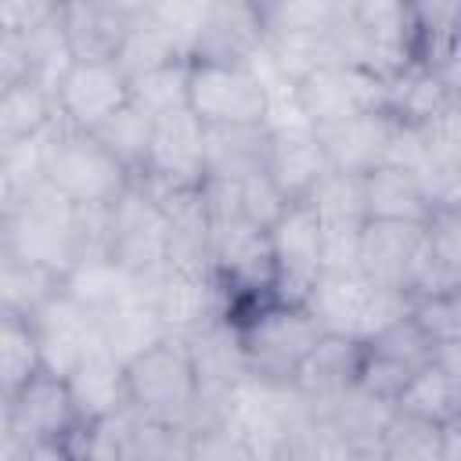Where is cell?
<instances>
[{"mask_svg": "<svg viewBox=\"0 0 461 461\" xmlns=\"http://www.w3.org/2000/svg\"><path fill=\"white\" fill-rule=\"evenodd\" d=\"M411 173L418 176L432 212L436 209H461V158H450V155L432 151L425 144V151L411 166Z\"/></svg>", "mask_w": 461, "mask_h": 461, "instance_id": "45", "label": "cell"}, {"mask_svg": "<svg viewBox=\"0 0 461 461\" xmlns=\"http://www.w3.org/2000/svg\"><path fill=\"white\" fill-rule=\"evenodd\" d=\"M306 310L324 331L364 342L385 324L411 313V295L371 281L364 270H324L306 295Z\"/></svg>", "mask_w": 461, "mask_h": 461, "instance_id": "3", "label": "cell"}, {"mask_svg": "<svg viewBox=\"0 0 461 461\" xmlns=\"http://www.w3.org/2000/svg\"><path fill=\"white\" fill-rule=\"evenodd\" d=\"M40 371H43V357L29 317L0 310V396L18 393Z\"/></svg>", "mask_w": 461, "mask_h": 461, "instance_id": "36", "label": "cell"}, {"mask_svg": "<svg viewBox=\"0 0 461 461\" xmlns=\"http://www.w3.org/2000/svg\"><path fill=\"white\" fill-rule=\"evenodd\" d=\"M47 184L72 202H115L130 184V169L90 130L61 119L50 144Z\"/></svg>", "mask_w": 461, "mask_h": 461, "instance_id": "7", "label": "cell"}, {"mask_svg": "<svg viewBox=\"0 0 461 461\" xmlns=\"http://www.w3.org/2000/svg\"><path fill=\"white\" fill-rule=\"evenodd\" d=\"M61 25L76 61H115L133 18L108 0H65Z\"/></svg>", "mask_w": 461, "mask_h": 461, "instance_id": "23", "label": "cell"}, {"mask_svg": "<svg viewBox=\"0 0 461 461\" xmlns=\"http://www.w3.org/2000/svg\"><path fill=\"white\" fill-rule=\"evenodd\" d=\"M360 346H364L360 339L324 331L317 339V346L310 349V357L299 364L292 382L313 400H328V396L349 389L360 375Z\"/></svg>", "mask_w": 461, "mask_h": 461, "instance_id": "28", "label": "cell"}, {"mask_svg": "<svg viewBox=\"0 0 461 461\" xmlns=\"http://www.w3.org/2000/svg\"><path fill=\"white\" fill-rule=\"evenodd\" d=\"M252 4H259V7H263V4H267V0H252Z\"/></svg>", "mask_w": 461, "mask_h": 461, "instance_id": "54", "label": "cell"}, {"mask_svg": "<svg viewBox=\"0 0 461 461\" xmlns=\"http://www.w3.org/2000/svg\"><path fill=\"white\" fill-rule=\"evenodd\" d=\"M382 457L385 461H443V425L396 407L382 436Z\"/></svg>", "mask_w": 461, "mask_h": 461, "instance_id": "38", "label": "cell"}, {"mask_svg": "<svg viewBox=\"0 0 461 461\" xmlns=\"http://www.w3.org/2000/svg\"><path fill=\"white\" fill-rule=\"evenodd\" d=\"M137 295L155 306L166 331L176 339H187L216 317H230L227 288L220 285L216 270L205 267L162 263L148 274H137Z\"/></svg>", "mask_w": 461, "mask_h": 461, "instance_id": "6", "label": "cell"}, {"mask_svg": "<svg viewBox=\"0 0 461 461\" xmlns=\"http://www.w3.org/2000/svg\"><path fill=\"white\" fill-rule=\"evenodd\" d=\"M230 317L238 324L249 371L274 382H292L299 364L324 335V328L306 310V303H288V299H263Z\"/></svg>", "mask_w": 461, "mask_h": 461, "instance_id": "2", "label": "cell"}, {"mask_svg": "<svg viewBox=\"0 0 461 461\" xmlns=\"http://www.w3.org/2000/svg\"><path fill=\"white\" fill-rule=\"evenodd\" d=\"M29 79V61H25V43L18 32H0V86Z\"/></svg>", "mask_w": 461, "mask_h": 461, "instance_id": "51", "label": "cell"}, {"mask_svg": "<svg viewBox=\"0 0 461 461\" xmlns=\"http://www.w3.org/2000/svg\"><path fill=\"white\" fill-rule=\"evenodd\" d=\"M65 0H0V32H32L61 18Z\"/></svg>", "mask_w": 461, "mask_h": 461, "instance_id": "50", "label": "cell"}, {"mask_svg": "<svg viewBox=\"0 0 461 461\" xmlns=\"http://www.w3.org/2000/svg\"><path fill=\"white\" fill-rule=\"evenodd\" d=\"M209 7H212V0H155L148 18H155L166 29V36L191 58V47L205 25Z\"/></svg>", "mask_w": 461, "mask_h": 461, "instance_id": "48", "label": "cell"}, {"mask_svg": "<svg viewBox=\"0 0 461 461\" xmlns=\"http://www.w3.org/2000/svg\"><path fill=\"white\" fill-rule=\"evenodd\" d=\"M267 43L263 7L252 0H212L205 25L191 47V61L212 65H249Z\"/></svg>", "mask_w": 461, "mask_h": 461, "instance_id": "15", "label": "cell"}, {"mask_svg": "<svg viewBox=\"0 0 461 461\" xmlns=\"http://www.w3.org/2000/svg\"><path fill=\"white\" fill-rule=\"evenodd\" d=\"M267 50L277 61V68L295 83L324 65H339L335 47H331V29H324V32H267Z\"/></svg>", "mask_w": 461, "mask_h": 461, "instance_id": "39", "label": "cell"}, {"mask_svg": "<svg viewBox=\"0 0 461 461\" xmlns=\"http://www.w3.org/2000/svg\"><path fill=\"white\" fill-rule=\"evenodd\" d=\"M270 249H274V263H277L274 295L288 299V303H306L310 288L324 274V234H321V220L306 198L288 202V209L274 220Z\"/></svg>", "mask_w": 461, "mask_h": 461, "instance_id": "10", "label": "cell"}, {"mask_svg": "<svg viewBox=\"0 0 461 461\" xmlns=\"http://www.w3.org/2000/svg\"><path fill=\"white\" fill-rule=\"evenodd\" d=\"M267 32H324L349 18L339 0H267Z\"/></svg>", "mask_w": 461, "mask_h": 461, "instance_id": "43", "label": "cell"}, {"mask_svg": "<svg viewBox=\"0 0 461 461\" xmlns=\"http://www.w3.org/2000/svg\"><path fill=\"white\" fill-rule=\"evenodd\" d=\"M270 130L263 122L205 126V180H241L267 169Z\"/></svg>", "mask_w": 461, "mask_h": 461, "instance_id": "24", "label": "cell"}, {"mask_svg": "<svg viewBox=\"0 0 461 461\" xmlns=\"http://www.w3.org/2000/svg\"><path fill=\"white\" fill-rule=\"evenodd\" d=\"M108 4H115V7H119L122 14H130V18H140V14L151 11L155 0H108Z\"/></svg>", "mask_w": 461, "mask_h": 461, "instance_id": "53", "label": "cell"}, {"mask_svg": "<svg viewBox=\"0 0 461 461\" xmlns=\"http://www.w3.org/2000/svg\"><path fill=\"white\" fill-rule=\"evenodd\" d=\"M112 212H115L112 259H119L130 274H148V270L169 263L162 202L144 180L130 176L126 191L112 202Z\"/></svg>", "mask_w": 461, "mask_h": 461, "instance_id": "12", "label": "cell"}, {"mask_svg": "<svg viewBox=\"0 0 461 461\" xmlns=\"http://www.w3.org/2000/svg\"><path fill=\"white\" fill-rule=\"evenodd\" d=\"M126 382H130V403L140 414L166 421V425H187L198 403V393H202L187 342L176 335L133 357L126 364Z\"/></svg>", "mask_w": 461, "mask_h": 461, "instance_id": "5", "label": "cell"}, {"mask_svg": "<svg viewBox=\"0 0 461 461\" xmlns=\"http://www.w3.org/2000/svg\"><path fill=\"white\" fill-rule=\"evenodd\" d=\"M432 360H436V342L425 335V328L411 313H403L400 321L364 339L357 382L385 400H396L407 389V382Z\"/></svg>", "mask_w": 461, "mask_h": 461, "instance_id": "9", "label": "cell"}, {"mask_svg": "<svg viewBox=\"0 0 461 461\" xmlns=\"http://www.w3.org/2000/svg\"><path fill=\"white\" fill-rule=\"evenodd\" d=\"M176 58H187V54L166 36V29L155 18L140 14V18H133V25L126 32V40L115 54V65L133 79V76H144V72H151L158 65H169Z\"/></svg>", "mask_w": 461, "mask_h": 461, "instance_id": "40", "label": "cell"}, {"mask_svg": "<svg viewBox=\"0 0 461 461\" xmlns=\"http://www.w3.org/2000/svg\"><path fill=\"white\" fill-rule=\"evenodd\" d=\"M83 414L61 375L40 371L18 393L0 396V461L68 457Z\"/></svg>", "mask_w": 461, "mask_h": 461, "instance_id": "1", "label": "cell"}, {"mask_svg": "<svg viewBox=\"0 0 461 461\" xmlns=\"http://www.w3.org/2000/svg\"><path fill=\"white\" fill-rule=\"evenodd\" d=\"M54 94L68 126L94 130L130 101V76L115 61H76Z\"/></svg>", "mask_w": 461, "mask_h": 461, "instance_id": "14", "label": "cell"}, {"mask_svg": "<svg viewBox=\"0 0 461 461\" xmlns=\"http://www.w3.org/2000/svg\"><path fill=\"white\" fill-rule=\"evenodd\" d=\"M94 324H97L104 346H108L115 357H122L126 364H130L133 357L148 353L151 346H158L162 339H169L162 317H158L155 306L144 303V299H130V303H122L119 310L97 317Z\"/></svg>", "mask_w": 461, "mask_h": 461, "instance_id": "31", "label": "cell"}, {"mask_svg": "<svg viewBox=\"0 0 461 461\" xmlns=\"http://www.w3.org/2000/svg\"><path fill=\"white\" fill-rule=\"evenodd\" d=\"M151 130H155V119L148 112H140L133 101H126L119 112H112L101 126H94L90 133L133 173L144 169L148 162V148H151Z\"/></svg>", "mask_w": 461, "mask_h": 461, "instance_id": "37", "label": "cell"}, {"mask_svg": "<svg viewBox=\"0 0 461 461\" xmlns=\"http://www.w3.org/2000/svg\"><path fill=\"white\" fill-rule=\"evenodd\" d=\"M133 176L158 194L205 184V122L194 115V108L155 119L148 162Z\"/></svg>", "mask_w": 461, "mask_h": 461, "instance_id": "8", "label": "cell"}, {"mask_svg": "<svg viewBox=\"0 0 461 461\" xmlns=\"http://www.w3.org/2000/svg\"><path fill=\"white\" fill-rule=\"evenodd\" d=\"M36 342H40V357H43V371H54L61 378H68V371L79 364V357L86 353V346L97 335L94 317L61 288L50 303H43L32 317H29Z\"/></svg>", "mask_w": 461, "mask_h": 461, "instance_id": "16", "label": "cell"}, {"mask_svg": "<svg viewBox=\"0 0 461 461\" xmlns=\"http://www.w3.org/2000/svg\"><path fill=\"white\" fill-rule=\"evenodd\" d=\"M310 209L321 220V230H360L367 223L364 209V173L328 169L317 187L306 194Z\"/></svg>", "mask_w": 461, "mask_h": 461, "instance_id": "33", "label": "cell"}, {"mask_svg": "<svg viewBox=\"0 0 461 461\" xmlns=\"http://www.w3.org/2000/svg\"><path fill=\"white\" fill-rule=\"evenodd\" d=\"M364 209L367 220H389V223H429L432 205L418 184V176L407 166L382 162L371 173H364Z\"/></svg>", "mask_w": 461, "mask_h": 461, "instance_id": "26", "label": "cell"}, {"mask_svg": "<svg viewBox=\"0 0 461 461\" xmlns=\"http://www.w3.org/2000/svg\"><path fill=\"white\" fill-rule=\"evenodd\" d=\"M130 101L151 119L191 108V58H176L130 79Z\"/></svg>", "mask_w": 461, "mask_h": 461, "instance_id": "35", "label": "cell"}, {"mask_svg": "<svg viewBox=\"0 0 461 461\" xmlns=\"http://www.w3.org/2000/svg\"><path fill=\"white\" fill-rule=\"evenodd\" d=\"M396 407L414 411V414H421V418L443 425V421H450V418L461 411V389H457L454 378L432 360L429 367H421V371L407 382V389L396 396Z\"/></svg>", "mask_w": 461, "mask_h": 461, "instance_id": "41", "label": "cell"}, {"mask_svg": "<svg viewBox=\"0 0 461 461\" xmlns=\"http://www.w3.org/2000/svg\"><path fill=\"white\" fill-rule=\"evenodd\" d=\"M61 119L58 94L36 79H22L11 86H0V140L29 137Z\"/></svg>", "mask_w": 461, "mask_h": 461, "instance_id": "34", "label": "cell"}, {"mask_svg": "<svg viewBox=\"0 0 461 461\" xmlns=\"http://www.w3.org/2000/svg\"><path fill=\"white\" fill-rule=\"evenodd\" d=\"M436 267L447 281H461V209H436L425 223Z\"/></svg>", "mask_w": 461, "mask_h": 461, "instance_id": "49", "label": "cell"}, {"mask_svg": "<svg viewBox=\"0 0 461 461\" xmlns=\"http://www.w3.org/2000/svg\"><path fill=\"white\" fill-rule=\"evenodd\" d=\"M234 194H238V209L252 220V223H259V227H274V220L288 209V194L277 187V180L267 173V169H259V173H249V176H241V180H234Z\"/></svg>", "mask_w": 461, "mask_h": 461, "instance_id": "47", "label": "cell"}, {"mask_svg": "<svg viewBox=\"0 0 461 461\" xmlns=\"http://www.w3.org/2000/svg\"><path fill=\"white\" fill-rule=\"evenodd\" d=\"M411 317L425 328V335L436 346L457 342L461 339V281L447 285V288H436V292H425V295H414L411 299Z\"/></svg>", "mask_w": 461, "mask_h": 461, "instance_id": "44", "label": "cell"}, {"mask_svg": "<svg viewBox=\"0 0 461 461\" xmlns=\"http://www.w3.org/2000/svg\"><path fill=\"white\" fill-rule=\"evenodd\" d=\"M461 40V0H411V54L439 65Z\"/></svg>", "mask_w": 461, "mask_h": 461, "instance_id": "32", "label": "cell"}, {"mask_svg": "<svg viewBox=\"0 0 461 461\" xmlns=\"http://www.w3.org/2000/svg\"><path fill=\"white\" fill-rule=\"evenodd\" d=\"M454 101L457 97L450 94V86L443 83V76L432 65L407 61L400 72H393L385 79V104H382V112H389L396 122L425 126V122H432Z\"/></svg>", "mask_w": 461, "mask_h": 461, "instance_id": "25", "label": "cell"}, {"mask_svg": "<svg viewBox=\"0 0 461 461\" xmlns=\"http://www.w3.org/2000/svg\"><path fill=\"white\" fill-rule=\"evenodd\" d=\"M58 122L40 133H29V137L0 140V205H11L47 184V162H50V144H54Z\"/></svg>", "mask_w": 461, "mask_h": 461, "instance_id": "29", "label": "cell"}, {"mask_svg": "<svg viewBox=\"0 0 461 461\" xmlns=\"http://www.w3.org/2000/svg\"><path fill=\"white\" fill-rule=\"evenodd\" d=\"M313 403L349 443L353 457H382V436L396 411V400H385V396L364 389L360 382H353L349 389H342L328 400H313Z\"/></svg>", "mask_w": 461, "mask_h": 461, "instance_id": "20", "label": "cell"}, {"mask_svg": "<svg viewBox=\"0 0 461 461\" xmlns=\"http://www.w3.org/2000/svg\"><path fill=\"white\" fill-rule=\"evenodd\" d=\"M443 461H461V411L443 421Z\"/></svg>", "mask_w": 461, "mask_h": 461, "instance_id": "52", "label": "cell"}, {"mask_svg": "<svg viewBox=\"0 0 461 461\" xmlns=\"http://www.w3.org/2000/svg\"><path fill=\"white\" fill-rule=\"evenodd\" d=\"M328 169H331V162H328V151H324V144H321L317 126L270 130L267 173L277 180V187H281L292 202L306 198Z\"/></svg>", "mask_w": 461, "mask_h": 461, "instance_id": "21", "label": "cell"}, {"mask_svg": "<svg viewBox=\"0 0 461 461\" xmlns=\"http://www.w3.org/2000/svg\"><path fill=\"white\" fill-rule=\"evenodd\" d=\"M112 234H115L112 202H76V212H72L76 263H79V259L112 256Z\"/></svg>", "mask_w": 461, "mask_h": 461, "instance_id": "46", "label": "cell"}, {"mask_svg": "<svg viewBox=\"0 0 461 461\" xmlns=\"http://www.w3.org/2000/svg\"><path fill=\"white\" fill-rule=\"evenodd\" d=\"M72 212H76V202L50 184L36 187L32 194L11 205H0V252L36 259L65 274L76 263Z\"/></svg>", "mask_w": 461, "mask_h": 461, "instance_id": "4", "label": "cell"}, {"mask_svg": "<svg viewBox=\"0 0 461 461\" xmlns=\"http://www.w3.org/2000/svg\"><path fill=\"white\" fill-rule=\"evenodd\" d=\"M65 292L97 321L112 310H119L137 295V274H130L119 259L97 256V259H79L65 270Z\"/></svg>", "mask_w": 461, "mask_h": 461, "instance_id": "27", "label": "cell"}, {"mask_svg": "<svg viewBox=\"0 0 461 461\" xmlns=\"http://www.w3.org/2000/svg\"><path fill=\"white\" fill-rule=\"evenodd\" d=\"M299 104L313 126H328L385 104V79L357 65H324L299 79Z\"/></svg>", "mask_w": 461, "mask_h": 461, "instance_id": "13", "label": "cell"}, {"mask_svg": "<svg viewBox=\"0 0 461 461\" xmlns=\"http://www.w3.org/2000/svg\"><path fill=\"white\" fill-rule=\"evenodd\" d=\"M187 353H191V364L198 371V385L202 389H212V393H227L234 389L249 371V360H245V346H241V335H238V324L234 317H216L209 321L205 328L191 331L187 339Z\"/></svg>", "mask_w": 461, "mask_h": 461, "instance_id": "22", "label": "cell"}, {"mask_svg": "<svg viewBox=\"0 0 461 461\" xmlns=\"http://www.w3.org/2000/svg\"><path fill=\"white\" fill-rule=\"evenodd\" d=\"M158 202H162V216H166L169 263L212 270V209H209L205 187L198 184V187H184V191H162Z\"/></svg>", "mask_w": 461, "mask_h": 461, "instance_id": "19", "label": "cell"}, {"mask_svg": "<svg viewBox=\"0 0 461 461\" xmlns=\"http://www.w3.org/2000/svg\"><path fill=\"white\" fill-rule=\"evenodd\" d=\"M68 389L72 400L83 414V421H97L104 414H115L130 403V382H126V360L115 357L101 331L94 335V342L86 346V353L79 357V364L68 371Z\"/></svg>", "mask_w": 461, "mask_h": 461, "instance_id": "18", "label": "cell"}, {"mask_svg": "<svg viewBox=\"0 0 461 461\" xmlns=\"http://www.w3.org/2000/svg\"><path fill=\"white\" fill-rule=\"evenodd\" d=\"M22 43H25V61H29V79L58 90V83L65 79V72L76 65V50L65 36V25L61 18L58 22H47L32 32H18Z\"/></svg>", "mask_w": 461, "mask_h": 461, "instance_id": "42", "label": "cell"}, {"mask_svg": "<svg viewBox=\"0 0 461 461\" xmlns=\"http://www.w3.org/2000/svg\"><path fill=\"white\" fill-rule=\"evenodd\" d=\"M393 130H396V119L382 108L317 126L331 169H346V173H371L375 166H382L389 155Z\"/></svg>", "mask_w": 461, "mask_h": 461, "instance_id": "17", "label": "cell"}, {"mask_svg": "<svg viewBox=\"0 0 461 461\" xmlns=\"http://www.w3.org/2000/svg\"><path fill=\"white\" fill-rule=\"evenodd\" d=\"M65 288V274L43 267L36 259H22L14 252H0V310L32 317L43 303H50Z\"/></svg>", "mask_w": 461, "mask_h": 461, "instance_id": "30", "label": "cell"}, {"mask_svg": "<svg viewBox=\"0 0 461 461\" xmlns=\"http://www.w3.org/2000/svg\"><path fill=\"white\" fill-rule=\"evenodd\" d=\"M191 108L205 126L263 122L267 90L252 65L191 61Z\"/></svg>", "mask_w": 461, "mask_h": 461, "instance_id": "11", "label": "cell"}]
</instances>
